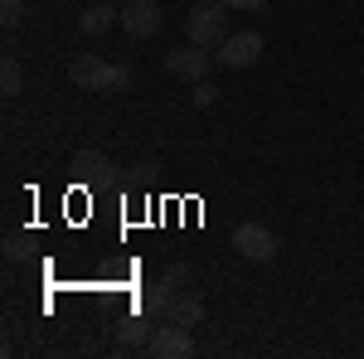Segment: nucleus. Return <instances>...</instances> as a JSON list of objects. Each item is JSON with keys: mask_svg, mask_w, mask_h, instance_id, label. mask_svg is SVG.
<instances>
[{"mask_svg": "<svg viewBox=\"0 0 364 359\" xmlns=\"http://www.w3.org/2000/svg\"><path fill=\"white\" fill-rule=\"evenodd\" d=\"M68 83L83 87V92H122L132 83V68L127 63H107L102 54H78L68 63Z\"/></svg>", "mask_w": 364, "mask_h": 359, "instance_id": "obj_1", "label": "nucleus"}, {"mask_svg": "<svg viewBox=\"0 0 364 359\" xmlns=\"http://www.w3.org/2000/svg\"><path fill=\"white\" fill-rule=\"evenodd\" d=\"M228 5L224 0H199V5H190V15H185V34H190V44H199V49H219L228 34Z\"/></svg>", "mask_w": 364, "mask_h": 359, "instance_id": "obj_2", "label": "nucleus"}, {"mask_svg": "<svg viewBox=\"0 0 364 359\" xmlns=\"http://www.w3.org/2000/svg\"><path fill=\"white\" fill-rule=\"evenodd\" d=\"M233 252L248 257V262H272L277 257V233L262 228V223H238L233 228Z\"/></svg>", "mask_w": 364, "mask_h": 359, "instance_id": "obj_3", "label": "nucleus"}, {"mask_svg": "<svg viewBox=\"0 0 364 359\" xmlns=\"http://www.w3.org/2000/svg\"><path fill=\"white\" fill-rule=\"evenodd\" d=\"M214 58H219L224 68H252V63L262 58V34H257V29H233L224 44H219Z\"/></svg>", "mask_w": 364, "mask_h": 359, "instance_id": "obj_4", "label": "nucleus"}, {"mask_svg": "<svg viewBox=\"0 0 364 359\" xmlns=\"http://www.w3.org/2000/svg\"><path fill=\"white\" fill-rule=\"evenodd\" d=\"M209 68H214V54L199 49V44H190V49H170V54H166V73L185 78V83H204Z\"/></svg>", "mask_w": 364, "mask_h": 359, "instance_id": "obj_5", "label": "nucleus"}, {"mask_svg": "<svg viewBox=\"0 0 364 359\" xmlns=\"http://www.w3.org/2000/svg\"><path fill=\"white\" fill-rule=\"evenodd\" d=\"M161 25H166V15L156 0H127L122 5V29L132 39H151V34H161Z\"/></svg>", "mask_w": 364, "mask_h": 359, "instance_id": "obj_6", "label": "nucleus"}, {"mask_svg": "<svg viewBox=\"0 0 364 359\" xmlns=\"http://www.w3.org/2000/svg\"><path fill=\"white\" fill-rule=\"evenodd\" d=\"M146 350L156 359H190L195 355V335L185 331V326H156L151 340H146Z\"/></svg>", "mask_w": 364, "mask_h": 359, "instance_id": "obj_7", "label": "nucleus"}, {"mask_svg": "<svg viewBox=\"0 0 364 359\" xmlns=\"http://www.w3.org/2000/svg\"><path fill=\"white\" fill-rule=\"evenodd\" d=\"M199 321H204V301H199L195 291H175V301H170L161 326H185V331H195Z\"/></svg>", "mask_w": 364, "mask_h": 359, "instance_id": "obj_8", "label": "nucleus"}, {"mask_svg": "<svg viewBox=\"0 0 364 359\" xmlns=\"http://www.w3.org/2000/svg\"><path fill=\"white\" fill-rule=\"evenodd\" d=\"M117 20H122V15H117L112 0H97V5H87L83 15H78V29H83V34H107Z\"/></svg>", "mask_w": 364, "mask_h": 359, "instance_id": "obj_9", "label": "nucleus"}, {"mask_svg": "<svg viewBox=\"0 0 364 359\" xmlns=\"http://www.w3.org/2000/svg\"><path fill=\"white\" fill-rule=\"evenodd\" d=\"M112 170L117 166L102 156V151H78V156H73V175H78V180H87V185H92V180H107Z\"/></svg>", "mask_w": 364, "mask_h": 359, "instance_id": "obj_10", "label": "nucleus"}, {"mask_svg": "<svg viewBox=\"0 0 364 359\" xmlns=\"http://www.w3.org/2000/svg\"><path fill=\"white\" fill-rule=\"evenodd\" d=\"M151 326H156V321H151V316H127V321H122V345H146V340H151Z\"/></svg>", "mask_w": 364, "mask_h": 359, "instance_id": "obj_11", "label": "nucleus"}, {"mask_svg": "<svg viewBox=\"0 0 364 359\" xmlns=\"http://www.w3.org/2000/svg\"><path fill=\"white\" fill-rule=\"evenodd\" d=\"M20 87H25V73H20V63H15V58H5V63H0V92H5V97H15Z\"/></svg>", "mask_w": 364, "mask_h": 359, "instance_id": "obj_12", "label": "nucleus"}, {"mask_svg": "<svg viewBox=\"0 0 364 359\" xmlns=\"http://www.w3.org/2000/svg\"><path fill=\"white\" fill-rule=\"evenodd\" d=\"M161 282H166V286H175V291H190L195 272H190V262H170L166 272H161Z\"/></svg>", "mask_w": 364, "mask_h": 359, "instance_id": "obj_13", "label": "nucleus"}, {"mask_svg": "<svg viewBox=\"0 0 364 359\" xmlns=\"http://www.w3.org/2000/svg\"><path fill=\"white\" fill-rule=\"evenodd\" d=\"M0 20H5V29H15L25 20V0H0Z\"/></svg>", "mask_w": 364, "mask_h": 359, "instance_id": "obj_14", "label": "nucleus"}, {"mask_svg": "<svg viewBox=\"0 0 364 359\" xmlns=\"http://www.w3.org/2000/svg\"><path fill=\"white\" fill-rule=\"evenodd\" d=\"M214 102H219V87L209 83V78H204V83H195V107H214Z\"/></svg>", "mask_w": 364, "mask_h": 359, "instance_id": "obj_15", "label": "nucleus"}, {"mask_svg": "<svg viewBox=\"0 0 364 359\" xmlns=\"http://www.w3.org/2000/svg\"><path fill=\"white\" fill-rule=\"evenodd\" d=\"M5 257H10V262H25V257H29L25 238H10V243H5Z\"/></svg>", "mask_w": 364, "mask_h": 359, "instance_id": "obj_16", "label": "nucleus"}, {"mask_svg": "<svg viewBox=\"0 0 364 359\" xmlns=\"http://www.w3.org/2000/svg\"><path fill=\"white\" fill-rule=\"evenodd\" d=\"M228 10H262V0H224Z\"/></svg>", "mask_w": 364, "mask_h": 359, "instance_id": "obj_17", "label": "nucleus"}, {"mask_svg": "<svg viewBox=\"0 0 364 359\" xmlns=\"http://www.w3.org/2000/svg\"><path fill=\"white\" fill-rule=\"evenodd\" d=\"M112 5H127V0H112Z\"/></svg>", "mask_w": 364, "mask_h": 359, "instance_id": "obj_18", "label": "nucleus"}]
</instances>
